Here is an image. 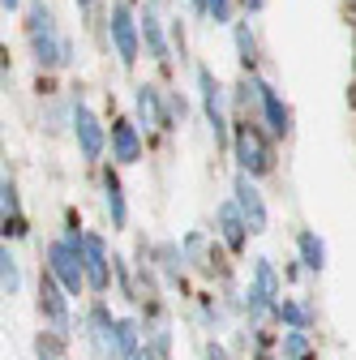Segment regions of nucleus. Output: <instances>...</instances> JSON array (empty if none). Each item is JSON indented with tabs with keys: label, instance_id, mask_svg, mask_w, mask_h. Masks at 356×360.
<instances>
[{
	"label": "nucleus",
	"instance_id": "nucleus-27",
	"mask_svg": "<svg viewBox=\"0 0 356 360\" xmlns=\"http://www.w3.org/2000/svg\"><path fill=\"white\" fill-rule=\"evenodd\" d=\"M34 352H39V360H61V356H56V339H52V335H39V339H34Z\"/></svg>",
	"mask_w": 356,
	"mask_h": 360
},
{
	"label": "nucleus",
	"instance_id": "nucleus-5",
	"mask_svg": "<svg viewBox=\"0 0 356 360\" xmlns=\"http://www.w3.org/2000/svg\"><path fill=\"white\" fill-rule=\"evenodd\" d=\"M232 159H236V167H241L245 176H253V180L275 167L271 146H266V138H262L253 124H236V129H232Z\"/></svg>",
	"mask_w": 356,
	"mask_h": 360
},
{
	"label": "nucleus",
	"instance_id": "nucleus-21",
	"mask_svg": "<svg viewBox=\"0 0 356 360\" xmlns=\"http://www.w3.org/2000/svg\"><path fill=\"white\" fill-rule=\"evenodd\" d=\"M275 318L284 322V330H309V326H314V313H309L300 300H279Z\"/></svg>",
	"mask_w": 356,
	"mask_h": 360
},
{
	"label": "nucleus",
	"instance_id": "nucleus-16",
	"mask_svg": "<svg viewBox=\"0 0 356 360\" xmlns=\"http://www.w3.org/2000/svg\"><path fill=\"white\" fill-rule=\"evenodd\" d=\"M142 48H146L159 65H172V43H167V30H163L159 13H155L151 5L142 9Z\"/></svg>",
	"mask_w": 356,
	"mask_h": 360
},
{
	"label": "nucleus",
	"instance_id": "nucleus-30",
	"mask_svg": "<svg viewBox=\"0 0 356 360\" xmlns=\"http://www.w3.org/2000/svg\"><path fill=\"white\" fill-rule=\"evenodd\" d=\"M241 9H245V13H262V9H266V0H241Z\"/></svg>",
	"mask_w": 356,
	"mask_h": 360
},
{
	"label": "nucleus",
	"instance_id": "nucleus-29",
	"mask_svg": "<svg viewBox=\"0 0 356 360\" xmlns=\"http://www.w3.org/2000/svg\"><path fill=\"white\" fill-rule=\"evenodd\" d=\"M129 360H163V356H159V352H155V347H151V343H146V347H142V352H138V356H129Z\"/></svg>",
	"mask_w": 356,
	"mask_h": 360
},
{
	"label": "nucleus",
	"instance_id": "nucleus-2",
	"mask_svg": "<svg viewBox=\"0 0 356 360\" xmlns=\"http://www.w3.org/2000/svg\"><path fill=\"white\" fill-rule=\"evenodd\" d=\"M108 39H112V52H116L120 69H133L142 56V13H133L125 0H116L112 13H108Z\"/></svg>",
	"mask_w": 356,
	"mask_h": 360
},
{
	"label": "nucleus",
	"instance_id": "nucleus-19",
	"mask_svg": "<svg viewBox=\"0 0 356 360\" xmlns=\"http://www.w3.org/2000/svg\"><path fill=\"white\" fill-rule=\"evenodd\" d=\"M232 43H236V60L245 65V73H253V65H258V34L249 26V13H245V22H232Z\"/></svg>",
	"mask_w": 356,
	"mask_h": 360
},
{
	"label": "nucleus",
	"instance_id": "nucleus-22",
	"mask_svg": "<svg viewBox=\"0 0 356 360\" xmlns=\"http://www.w3.org/2000/svg\"><path fill=\"white\" fill-rule=\"evenodd\" d=\"M185 249L181 245H159V266H163V275L172 279V283H181L185 279Z\"/></svg>",
	"mask_w": 356,
	"mask_h": 360
},
{
	"label": "nucleus",
	"instance_id": "nucleus-12",
	"mask_svg": "<svg viewBox=\"0 0 356 360\" xmlns=\"http://www.w3.org/2000/svg\"><path fill=\"white\" fill-rule=\"evenodd\" d=\"M133 116H138V124L146 129H172V112H167V99H163V90L142 82L138 90H133Z\"/></svg>",
	"mask_w": 356,
	"mask_h": 360
},
{
	"label": "nucleus",
	"instance_id": "nucleus-11",
	"mask_svg": "<svg viewBox=\"0 0 356 360\" xmlns=\"http://www.w3.org/2000/svg\"><path fill=\"white\" fill-rule=\"evenodd\" d=\"M232 198H236V206H241V214L249 219V232L253 236H262L266 228H271V210H266V198H262V189L253 185V176H236V185H232Z\"/></svg>",
	"mask_w": 356,
	"mask_h": 360
},
{
	"label": "nucleus",
	"instance_id": "nucleus-13",
	"mask_svg": "<svg viewBox=\"0 0 356 360\" xmlns=\"http://www.w3.org/2000/svg\"><path fill=\"white\" fill-rule=\"evenodd\" d=\"M39 313H43V318H48L56 330H69V292H65V283L52 275V270L39 279Z\"/></svg>",
	"mask_w": 356,
	"mask_h": 360
},
{
	"label": "nucleus",
	"instance_id": "nucleus-14",
	"mask_svg": "<svg viewBox=\"0 0 356 360\" xmlns=\"http://www.w3.org/2000/svg\"><path fill=\"white\" fill-rule=\"evenodd\" d=\"M215 232H219V240H224L228 245V253H241L245 245H249V219L241 214V206H236V198L232 202H224V206H219L215 210Z\"/></svg>",
	"mask_w": 356,
	"mask_h": 360
},
{
	"label": "nucleus",
	"instance_id": "nucleus-3",
	"mask_svg": "<svg viewBox=\"0 0 356 360\" xmlns=\"http://www.w3.org/2000/svg\"><path fill=\"white\" fill-rule=\"evenodd\" d=\"M193 77H198V99H202V116H206V124H210L215 146H232V120H228L224 86L215 82V73H210L206 65H198V69H193Z\"/></svg>",
	"mask_w": 356,
	"mask_h": 360
},
{
	"label": "nucleus",
	"instance_id": "nucleus-31",
	"mask_svg": "<svg viewBox=\"0 0 356 360\" xmlns=\"http://www.w3.org/2000/svg\"><path fill=\"white\" fill-rule=\"evenodd\" d=\"M0 9H5V13H18V9H22V0H0Z\"/></svg>",
	"mask_w": 356,
	"mask_h": 360
},
{
	"label": "nucleus",
	"instance_id": "nucleus-18",
	"mask_svg": "<svg viewBox=\"0 0 356 360\" xmlns=\"http://www.w3.org/2000/svg\"><path fill=\"white\" fill-rule=\"evenodd\" d=\"M296 257H300V266H305V270L322 275V270H326V240H322L314 228L296 232Z\"/></svg>",
	"mask_w": 356,
	"mask_h": 360
},
{
	"label": "nucleus",
	"instance_id": "nucleus-1",
	"mask_svg": "<svg viewBox=\"0 0 356 360\" xmlns=\"http://www.w3.org/2000/svg\"><path fill=\"white\" fill-rule=\"evenodd\" d=\"M26 39L39 69H69L73 65V43L61 34L56 13L43 5V0H30L26 5Z\"/></svg>",
	"mask_w": 356,
	"mask_h": 360
},
{
	"label": "nucleus",
	"instance_id": "nucleus-8",
	"mask_svg": "<svg viewBox=\"0 0 356 360\" xmlns=\"http://www.w3.org/2000/svg\"><path fill=\"white\" fill-rule=\"evenodd\" d=\"M48 270L65 283L69 296H82V292H86V262H82V249H73L65 236L48 245Z\"/></svg>",
	"mask_w": 356,
	"mask_h": 360
},
{
	"label": "nucleus",
	"instance_id": "nucleus-17",
	"mask_svg": "<svg viewBox=\"0 0 356 360\" xmlns=\"http://www.w3.org/2000/svg\"><path fill=\"white\" fill-rule=\"evenodd\" d=\"M103 206H108L112 228H125L129 223V202H125V185H120L116 167H103Z\"/></svg>",
	"mask_w": 356,
	"mask_h": 360
},
{
	"label": "nucleus",
	"instance_id": "nucleus-26",
	"mask_svg": "<svg viewBox=\"0 0 356 360\" xmlns=\"http://www.w3.org/2000/svg\"><path fill=\"white\" fill-rule=\"evenodd\" d=\"M236 5H241V0H206V18L215 26H232L236 22Z\"/></svg>",
	"mask_w": 356,
	"mask_h": 360
},
{
	"label": "nucleus",
	"instance_id": "nucleus-6",
	"mask_svg": "<svg viewBox=\"0 0 356 360\" xmlns=\"http://www.w3.org/2000/svg\"><path fill=\"white\" fill-rule=\"evenodd\" d=\"M69 124H73V138H77L82 159H86V163H99V159H103V150L112 146V133L103 129V120H99L91 108H86V103H73Z\"/></svg>",
	"mask_w": 356,
	"mask_h": 360
},
{
	"label": "nucleus",
	"instance_id": "nucleus-28",
	"mask_svg": "<svg viewBox=\"0 0 356 360\" xmlns=\"http://www.w3.org/2000/svg\"><path fill=\"white\" fill-rule=\"evenodd\" d=\"M206 360H228V352H224V343H206Z\"/></svg>",
	"mask_w": 356,
	"mask_h": 360
},
{
	"label": "nucleus",
	"instance_id": "nucleus-10",
	"mask_svg": "<svg viewBox=\"0 0 356 360\" xmlns=\"http://www.w3.org/2000/svg\"><path fill=\"white\" fill-rule=\"evenodd\" d=\"M82 262H86V288L91 292H108L112 288V253H108V240L99 232H86V249H82Z\"/></svg>",
	"mask_w": 356,
	"mask_h": 360
},
{
	"label": "nucleus",
	"instance_id": "nucleus-9",
	"mask_svg": "<svg viewBox=\"0 0 356 360\" xmlns=\"http://www.w3.org/2000/svg\"><path fill=\"white\" fill-rule=\"evenodd\" d=\"M116 322H120V318H112L108 304H91V313H86V339H91V347H95L99 360H120Z\"/></svg>",
	"mask_w": 356,
	"mask_h": 360
},
{
	"label": "nucleus",
	"instance_id": "nucleus-20",
	"mask_svg": "<svg viewBox=\"0 0 356 360\" xmlns=\"http://www.w3.org/2000/svg\"><path fill=\"white\" fill-rule=\"evenodd\" d=\"M181 249H185V257L198 266V270H206V275H215V266H219V253L210 249V240L202 236V232H189L185 240H181Z\"/></svg>",
	"mask_w": 356,
	"mask_h": 360
},
{
	"label": "nucleus",
	"instance_id": "nucleus-25",
	"mask_svg": "<svg viewBox=\"0 0 356 360\" xmlns=\"http://www.w3.org/2000/svg\"><path fill=\"white\" fill-rule=\"evenodd\" d=\"M284 360H314L309 330H288V335H284Z\"/></svg>",
	"mask_w": 356,
	"mask_h": 360
},
{
	"label": "nucleus",
	"instance_id": "nucleus-33",
	"mask_svg": "<svg viewBox=\"0 0 356 360\" xmlns=\"http://www.w3.org/2000/svg\"><path fill=\"white\" fill-rule=\"evenodd\" d=\"M352 13H356V0H352Z\"/></svg>",
	"mask_w": 356,
	"mask_h": 360
},
{
	"label": "nucleus",
	"instance_id": "nucleus-32",
	"mask_svg": "<svg viewBox=\"0 0 356 360\" xmlns=\"http://www.w3.org/2000/svg\"><path fill=\"white\" fill-rule=\"evenodd\" d=\"M77 9H82V13H91V9H95V0H77Z\"/></svg>",
	"mask_w": 356,
	"mask_h": 360
},
{
	"label": "nucleus",
	"instance_id": "nucleus-7",
	"mask_svg": "<svg viewBox=\"0 0 356 360\" xmlns=\"http://www.w3.org/2000/svg\"><path fill=\"white\" fill-rule=\"evenodd\" d=\"M249 82H253V95H258V112H262L266 133H271V138H288V133H292V108L284 103V95L266 77H258V73H249Z\"/></svg>",
	"mask_w": 356,
	"mask_h": 360
},
{
	"label": "nucleus",
	"instance_id": "nucleus-23",
	"mask_svg": "<svg viewBox=\"0 0 356 360\" xmlns=\"http://www.w3.org/2000/svg\"><path fill=\"white\" fill-rule=\"evenodd\" d=\"M116 335H120V360H129V356H138L146 343H142V330H138V322L133 318H120L116 322Z\"/></svg>",
	"mask_w": 356,
	"mask_h": 360
},
{
	"label": "nucleus",
	"instance_id": "nucleus-24",
	"mask_svg": "<svg viewBox=\"0 0 356 360\" xmlns=\"http://www.w3.org/2000/svg\"><path fill=\"white\" fill-rule=\"evenodd\" d=\"M0 288H5V296L22 292V270H18V257H13L9 245H5V253H0Z\"/></svg>",
	"mask_w": 356,
	"mask_h": 360
},
{
	"label": "nucleus",
	"instance_id": "nucleus-15",
	"mask_svg": "<svg viewBox=\"0 0 356 360\" xmlns=\"http://www.w3.org/2000/svg\"><path fill=\"white\" fill-rule=\"evenodd\" d=\"M112 159L116 163H138L142 159V133H138V120H112Z\"/></svg>",
	"mask_w": 356,
	"mask_h": 360
},
{
	"label": "nucleus",
	"instance_id": "nucleus-4",
	"mask_svg": "<svg viewBox=\"0 0 356 360\" xmlns=\"http://www.w3.org/2000/svg\"><path fill=\"white\" fill-rule=\"evenodd\" d=\"M279 300H284V288H279V275H275V266L258 257L253 266V283L245 292V313H249V322H262V318H275L279 313Z\"/></svg>",
	"mask_w": 356,
	"mask_h": 360
}]
</instances>
